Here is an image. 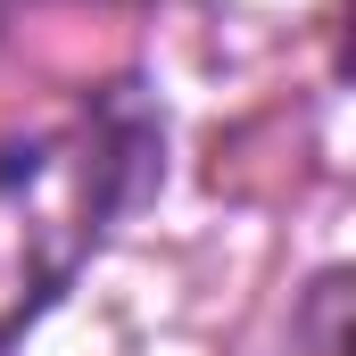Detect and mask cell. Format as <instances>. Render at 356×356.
Returning <instances> with one entry per match:
<instances>
[]
</instances>
